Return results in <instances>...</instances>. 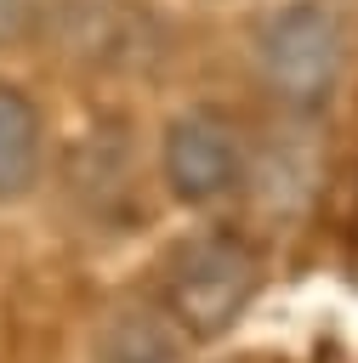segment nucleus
Returning <instances> with one entry per match:
<instances>
[{
	"label": "nucleus",
	"mask_w": 358,
	"mask_h": 363,
	"mask_svg": "<svg viewBox=\"0 0 358 363\" xmlns=\"http://www.w3.org/2000/svg\"><path fill=\"white\" fill-rule=\"evenodd\" d=\"M261 289V255L233 227L182 238L159 267V306L182 340H222Z\"/></svg>",
	"instance_id": "nucleus-1"
},
{
	"label": "nucleus",
	"mask_w": 358,
	"mask_h": 363,
	"mask_svg": "<svg viewBox=\"0 0 358 363\" xmlns=\"http://www.w3.org/2000/svg\"><path fill=\"white\" fill-rule=\"evenodd\" d=\"M341 68H347V23L330 0H290L256 34L261 91L295 119H313L330 108Z\"/></svg>",
	"instance_id": "nucleus-2"
},
{
	"label": "nucleus",
	"mask_w": 358,
	"mask_h": 363,
	"mask_svg": "<svg viewBox=\"0 0 358 363\" xmlns=\"http://www.w3.org/2000/svg\"><path fill=\"white\" fill-rule=\"evenodd\" d=\"M34 34L102 74H142L159 51V23L142 0H40Z\"/></svg>",
	"instance_id": "nucleus-3"
},
{
	"label": "nucleus",
	"mask_w": 358,
	"mask_h": 363,
	"mask_svg": "<svg viewBox=\"0 0 358 363\" xmlns=\"http://www.w3.org/2000/svg\"><path fill=\"white\" fill-rule=\"evenodd\" d=\"M159 170L182 204H222L244 182V142L239 125L222 108H182L165 125L159 142Z\"/></svg>",
	"instance_id": "nucleus-4"
},
{
	"label": "nucleus",
	"mask_w": 358,
	"mask_h": 363,
	"mask_svg": "<svg viewBox=\"0 0 358 363\" xmlns=\"http://www.w3.org/2000/svg\"><path fill=\"white\" fill-rule=\"evenodd\" d=\"M97 363H176L182 357V329L165 318L159 301H119L97 340H91Z\"/></svg>",
	"instance_id": "nucleus-5"
},
{
	"label": "nucleus",
	"mask_w": 358,
	"mask_h": 363,
	"mask_svg": "<svg viewBox=\"0 0 358 363\" xmlns=\"http://www.w3.org/2000/svg\"><path fill=\"white\" fill-rule=\"evenodd\" d=\"M68 187H74V199L97 221H108V216L125 210V199H131V159H125V136L114 125H97V130H85L74 142Z\"/></svg>",
	"instance_id": "nucleus-6"
},
{
	"label": "nucleus",
	"mask_w": 358,
	"mask_h": 363,
	"mask_svg": "<svg viewBox=\"0 0 358 363\" xmlns=\"http://www.w3.org/2000/svg\"><path fill=\"white\" fill-rule=\"evenodd\" d=\"M40 159H45L40 108L28 102V91L0 79V204H17L23 193H34Z\"/></svg>",
	"instance_id": "nucleus-7"
},
{
	"label": "nucleus",
	"mask_w": 358,
	"mask_h": 363,
	"mask_svg": "<svg viewBox=\"0 0 358 363\" xmlns=\"http://www.w3.org/2000/svg\"><path fill=\"white\" fill-rule=\"evenodd\" d=\"M256 193H261L267 210L290 216V210H301V199L313 193V164L295 159V147H278V153H267V159L256 164Z\"/></svg>",
	"instance_id": "nucleus-8"
},
{
	"label": "nucleus",
	"mask_w": 358,
	"mask_h": 363,
	"mask_svg": "<svg viewBox=\"0 0 358 363\" xmlns=\"http://www.w3.org/2000/svg\"><path fill=\"white\" fill-rule=\"evenodd\" d=\"M40 28V0H0V45H23Z\"/></svg>",
	"instance_id": "nucleus-9"
}]
</instances>
